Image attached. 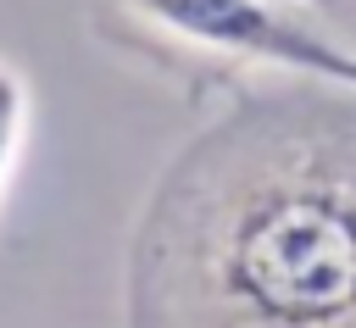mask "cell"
<instances>
[{
    "mask_svg": "<svg viewBox=\"0 0 356 328\" xmlns=\"http://www.w3.org/2000/svg\"><path fill=\"white\" fill-rule=\"evenodd\" d=\"M300 6H306L328 33H339V39L356 50V0H300Z\"/></svg>",
    "mask_w": 356,
    "mask_h": 328,
    "instance_id": "277c9868",
    "label": "cell"
},
{
    "mask_svg": "<svg viewBox=\"0 0 356 328\" xmlns=\"http://www.w3.org/2000/svg\"><path fill=\"white\" fill-rule=\"evenodd\" d=\"M122 306L139 328H356V83L239 89L150 183Z\"/></svg>",
    "mask_w": 356,
    "mask_h": 328,
    "instance_id": "6da1fadb",
    "label": "cell"
},
{
    "mask_svg": "<svg viewBox=\"0 0 356 328\" xmlns=\"http://www.w3.org/2000/svg\"><path fill=\"white\" fill-rule=\"evenodd\" d=\"M22 128H28V83L0 61V183H6L11 161H17Z\"/></svg>",
    "mask_w": 356,
    "mask_h": 328,
    "instance_id": "3957f363",
    "label": "cell"
},
{
    "mask_svg": "<svg viewBox=\"0 0 356 328\" xmlns=\"http://www.w3.org/2000/svg\"><path fill=\"white\" fill-rule=\"evenodd\" d=\"M122 11L172 44H195L239 67H278L356 83V50L339 33H328L306 6L289 0H122Z\"/></svg>",
    "mask_w": 356,
    "mask_h": 328,
    "instance_id": "7a4b0ae2",
    "label": "cell"
}]
</instances>
